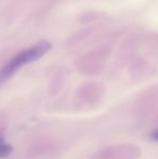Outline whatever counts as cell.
Returning <instances> with one entry per match:
<instances>
[{"mask_svg":"<svg viewBox=\"0 0 158 159\" xmlns=\"http://www.w3.org/2000/svg\"><path fill=\"white\" fill-rule=\"evenodd\" d=\"M51 48H52V44L50 42L42 40V41L25 49L22 52H20L19 54H16L0 70V84L4 82L11 76L14 75L22 66L33 63V62L39 60L40 57H42L46 53H48L51 50Z\"/></svg>","mask_w":158,"mask_h":159,"instance_id":"6da1fadb","label":"cell"},{"mask_svg":"<svg viewBox=\"0 0 158 159\" xmlns=\"http://www.w3.org/2000/svg\"><path fill=\"white\" fill-rule=\"evenodd\" d=\"M13 148L10 144L4 142L2 138H0V158H4L12 153Z\"/></svg>","mask_w":158,"mask_h":159,"instance_id":"7a4b0ae2","label":"cell"},{"mask_svg":"<svg viewBox=\"0 0 158 159\" xmlns=\"http://www.w3.org/2000/svg\"><path fill=\"white\" fill-rule=\"evenodd\" d=\"M151 138L154 139V140H156V141H158V130H157V131H154L152 134H151Z\"/></svg>","mask_w":158,"mask_h":159,"instance_id":"3957f363","label":"cell"}]
</instances>
